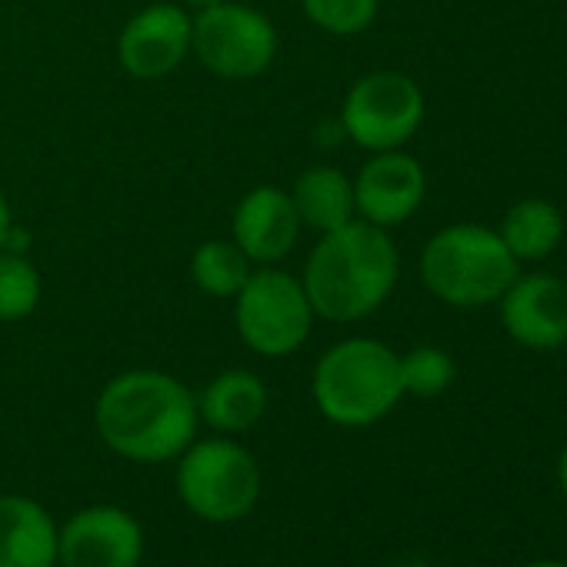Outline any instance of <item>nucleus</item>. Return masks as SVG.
<instances>
[{"label": "nucleus", "mask_w": 567, "mask_h": 567, "mask_svg": "<svg viewBox=\"0 0 567 567\" xmlns=\"http://www.w3.org/2000/svg\"><path fill=\"white\" fill-rule=\"evenodd\" d=\"M94 427L117 457L134 464H167L197 441V394L164 371H124L101 388Z\"/></svg>", "instance_id": "obj_1"}, {"label": "nucleus", "mask_w": 567, "mask_h": 567, "mask_svg": "<svg viewBox=\"0 0 567 567\" xmlns=\"http://www.w3.org/2000/svg\"><path fill=\"white\" fill-rule=\"evenodd\" d=\"M401 277V254L384 227L368 220H348L338 230L321 234L308 254L301 284L315 315L334 324H351L374 315Z\"/></svg>", "instance_id": "obj_2"}, {"label": "nucleus", "mask_w": 567, "mask_h": 567, "mask_svg": "<svg viewBox=\"0 0 567 567\" xmlns=\"http://www.w3.org/2000/svg\"><path fill=\"white\" fill-rule=\"evenodd\" d=\"M311 398L338 427H371L404 398L401 354L374 338H348L321 354L311 374Z\"/></svg>", "instance_id": "obj_3"}, {"label": "nucleus", "mask_w": 567, "mask_h": 567, "mask_svg": "<svg viewBox=\"0 0 567 567\" xmlns=\"http://www.w3.org/2000/svg\"><path fill=\"white\" fill-rule=\"evenodd\" d=\"M520 274V264L507 250L497 230L481 224H451L437 230L421 250L424 288L451 308L497 305Z\"/></svg>", "instance_id": "obj_4"}, {"label": "nucleus", "mask_w": 567, "mask_h": 567, "mask_svg": "<svg viewBox=\"0 0 567 567\" xmlns=\"http://www.w3.org/2000/svg\"><path fill=\"white\" fill-rule=\"evenodd\" d=\"M264 474L257 457L227 434L194 441L174 471L181 504L207 524H237L260 501Z\"/></svg>", "instance_id": "obj_5"}, {"label": "nucleus", "mask_w": 567, "mask_h": 567, "mask_svg": "<svg viewBox=\"0 0 567 567\" xmlns=\"http://www.w3.org/2000/svg\"><path fill=\"white\" fill-rule=\"evenodd\" d=\"M315 308L301 277L274 264L250 270L234 295V324L240 341L260 358H291L315 328Z\"/></svg>", "instance_id": "obj_6"}, {"label": "nucleus", "mask_w": 567, "mask_h": 567, "mask_svg": "<svg viewBox=\"0 0 567 567\" xmlns=\"http://www.w3.org/2000/svg\"><path fill=\"white\" fill-rule=\"evenodd\" d=\"M424 121V94L401 71H374L351 84L341 107V131L358 147L381 154L404 147Z\"/></svg>", "instance_id": "obj_7"}, {"label": "nucleus", "mask_w": 567, "mask_h": 567, "mask_svg": "<svg viewBox=\"0 0 567 567\" xmlns=\"http://www.w3.org/2000/svg\"><path fill=\"white\" fill-rule=\"evenodd\" d=\"M190 51L210 74L244 81L264 74L274 64L277 31L260 11L220 0V4L197 11Z\"/></svg>", "instance_id": "obj_8"}, {"label": "nucleus", "mask_w": 567, "mask_h": 567, "mask_svg": "<svg viewBox=\"0 0 567 567\" xmlns=\"http://www.w3.org/2000/svg\"><path fill=\"white\" fill-rule=\"evenodd\" d=\"M144 527L117 504H91L58 524V567H141Z\"/></svg>", "instance_id": "obj_9"}, {"label": "nucleus", "mask_w": 567, "mask_h": 567, "mask_svg": "<svg viewBox=\"0 0 567 567\" xmlns=\"http://www.w3.org/2000/svg\"><path fill=\"white\" fill-rule=\"evenodd\" d=\"M507 338L527 351H557L567 344V284L550 274H517L497 301Z\"/></svg>", "instance_id": "obj_10"}, {"label": "nucleus", "mask_w": 567, "mask_h": 567, "mask_svg": "<svg viewBox=\"0 0 567 567\" xmlns=\"http://www.w3.org/2000/svg\"><path fill=\"white\" fill-rule=\"evenodd\" d=\"M194 21L181 4H151L137 11L117 41L124 71L137 81H157L184 64L190 54Z\"/></svg>", "instance_id": "obj_11"}, {"label": "nucleus", "mask_w": 567, "mask_h": 567, "mask_svg": "<svg viewBox=\"0 0 567 567\" xmlns=\"http://www.w3.org/2000/svg\"><path fill=\"white\" fill-rule=\"evenodd\" d=\"M427 174L417 157L398 151L374 154L354 181V207L374 227H398L424 204Z\"/></svg>", "instance_id": "obj_12"}, {"label": "nucleus", "mask_w": 567, "mask_h": 567, "mask_svg": "<svg viewBox=\"0 0 567 567\" xmlns=\"http://www.w3.org/2000/svg\"><path fill=\"white\" fill-rule=\"evenodd\" d=\"M301 227L305 224L298 217L291 190L260 184L240 197V204L234 210V224H230V230H234L230 240L247 254L250 264L267 267L295 250Z\"/></svg>", "instance_id": "obj_13"}, {"label": "nucleus", "mask_w": 567, "mask_h": 567, "mask_svg": "<svg viewBox=\"0 0 567 567\" xmlns=\"http://www.w3.org/2000/svg\"><path fill=\"white\" fill-rule=\"evenodd\" d=\"M0 567H58V520L28 494H0Z\"/></svg>", "instance_id": "obj_14"}, {"label": "nucleus", "mask_w": 567, "mask_h": 567, "mask_svg": "<svg viewBox=\"0 0 567 567\" xmlns=\"http://www.w3.org/2000/svg\"><path fill=\"white\" fill-rule=\"evenodd\" d=\"M197 414L217 434H244L267 414V384L244 368L224 371L197 394Z\"/></svg>", "instance_id": "obj_15"}, {"label": "nucleus", "mask_w": 567, "mask_h": 567, "mask_svg": "<svg viewBox=\"0 0 567 567\" xmlns=\"http://www.w3.org/2000/svg\"><path fill=\"white\" fill-rule=\"evenodd\" d=\"M295 207L301 224L315 227L318 234L338 230L354 220V181L338 167H308L295 181Z\"/></svg>", "instance_id": "obj_16"}, {"label": "nucleus", "mask_w": 567, "mask_h": 567, "mask_svg": "<svg viewBox=\"0 0 567 567\" xmlns=\"http://www.w3.org/2000/svg\"><path fill=\"white\" fill-rule=\"evenodd\" d=\"M497 234L517 264H530V260H544L550 250H557V244L564 237V217L550 200L524 197L507 207Z\"/></svg>", "instance_id": "obj_17"}, {"label": "nucleus", "mask_w": 567, "mask_h": 567, "mask_svg": "<svg viewBox=\"0 0 567 567\" xmlns=\"http://www.w3.org/2000/svg\"><path fill=\"white\" fill-rule=\"evenodd\" d=\"M194 284L210 298H234L250 277V260L234 240H204L190 257Z\"/></svg>", "instance_id": "obj_18"}, {"label": "nucleus", "mask_w": 567, "mask_h": 567, "mask_svg": "<svg viewBox=\"0 0 567 567\" xmlns=\"http://www.w3.org/2000/svg\"><path fill=\"white\" fill-rule=\"evenodd\" d=\"M41 305V274L14 250H0V321H21Z\"/></svg>", "instance_id": "obj_19"}, {"label": "nucleus", "mask_w": 567, "mask_h": 567, "mask_svg": "<svg viewBox=\"0 0 567 567\" xmlns=\"http://www.w3.org/2000/svg\"><path fill=\"white\" fill-rule=\"evenodd\" d=\"M457 378V364L444 348L434 344H421L414 351H408L401 358V381H404V394L414 398H437L444 394Z\"/></svg>", "instance_id": "obj_20"}, {"label": "nucleus", "mask_w": 567, "mask_h": 567, "mask_svg": "<svg viewBox=\"0 0 567 567\" xmlns=\"http://www.w3.org/2000/svg\"><path fill=\"white\" fill-rule=\"evenodd\" d=\"M308 21L334 38L364 34L381 11V0H301Z\"/></svg>", "instance_id": "obj_21"}, {"label": "nucleus", "mask_w": 567, "mask_h": 567, "mask_svg": "<svg viewBox=\"0 0 567 567\" xmlns=\"http://www.w3.org/2000/svg\"><path fill=\"white\" fill-rule=\"evenodd\" d=\"M11 227H14V214H11V204H8L4 190H0V250H4V240H8Z\"/></svg>", "instance_id": "obj_22"}, {"label": "nucleus", "mask_w": 567, "mask_h": 567, "mask_svg": "<svg viewBox=\"0 0 567 567\" xmlns=\"http://www.w3.org/2000/svg\"><path fill=\"white\" fill-rule=\"evenodd\" d=\"M557 487H560V494L567 501V441H564V447L557 454Z\"/></svg>", "instance_id": "obj_23"}, {"label": "nucleus", "mask_w": 567, "mask_h": 567, "mask_svg": "<svg viewBox=\"0 0 567 567\" xmlns=\"http://www.w3.org/2000/svg\"><path fill=\"white\" fill-rule=\"evenodd\" d=\"M187 8H194V11H204V8H210V4H220V0H184Z\"/></svg>", "instance_id": "obj_24"}, {"label": "nucleus", "mask_w": 567, "mask_h": 567, "mask_svg": "<svg viewBox=\"0 0 567 567\" xmlns=\"http://www.w3.org/2000/svg\"><path fill=\"white\" fill-rule=\"evenodd\" d=\"M524 567H567V560H530Z\"/></svg>", "instance_id": "obj_25"}, {"label": "nucleus", "mask_w": 567, "mask_h": 567, "mask_svg": "<svg viewBox=\"0 0 567 567\" xmlns=\"http://www.w3.org/2000/svg\"><path fill=\"white\" fill-rule=\"evenodd\" d=\"M398 567H431L427 560H404V564H398Z\"/></svg>", "instance_id": "obj_26"}, {"label": "nucleus", "mask_w": 567, "mask_h": 567, "mask_svg": "<svg viewBox=\"0 0 567 567\" xmlns=\"http://www.w3.org/2000/svg\"><path fill=\"white\" fill-rule=\"evenodd\" d=\"M564 284H567V270H564Z\"/></svg>", "instance_id": "obj_27"}]
</instances>
